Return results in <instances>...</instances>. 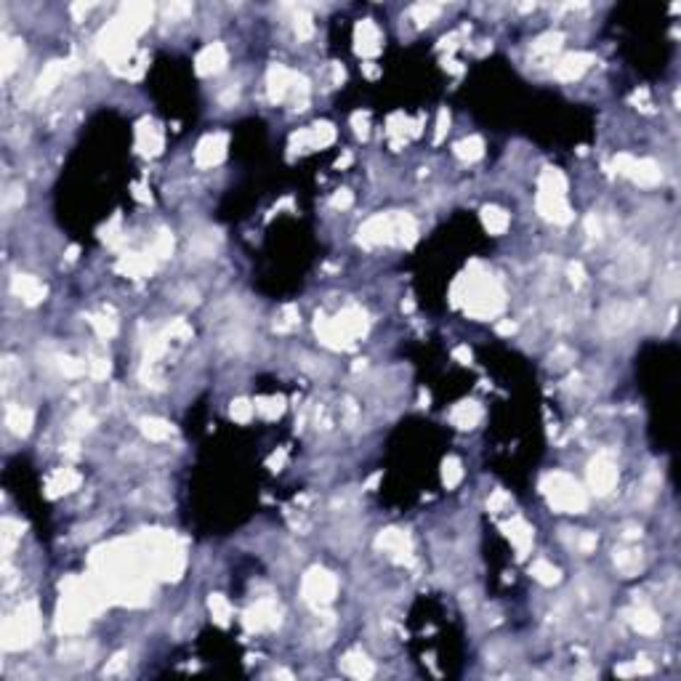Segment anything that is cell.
Masks as SVG:
<instances>
[{"label": "cell", "mask_w": 681, "mask_h": 681, "mask_svg": "<svg viewBox=\"0 0 681 681\" xmlns=\"http://www.w3.org/2000/svg\"><path fill=\"white\" fill-rule=\"evenodd\" d=\"M11 290H14L24 303H41V301L45 299V288H43L35 277H30V274H17L14 282H11Z\"/></svg>", "instance_id": "cell-17"}, {"label": "cell", "mask_w": 681, "mask_h": 681, "mask_svg": "<svg viewBox=\"0 0 681 681\" xmlns=\"http://www.w3.org/2000/svg\"><path fill=\"white\" fill-rule=\"evenodd\" d=\"M570 280L575 282V285H581L583 282V266L581 263H570Z\"/></svg>", "instance_id": "cell-55"}, {"label": "cell", "mask_w": 681, "mask_h": 681, "mask_svg": "<svg viewBox=\"0 0 681 681\" xmlns=\"http://www.w3.org/2000/svg\"><path fill=\"white\" fill-rule=\"evenodd\" d=\"M545 495L554 508L559 511H567V514H581L585 511L588 506V498H585V490H583L578 482L572 479L570 474H561V471H554L548 479H545Z\"/></svg>", "instance_id": "cell-1"}, {"label": "cell", "mask_w": 681, "mask_h": 681, "mask_svg": "<svg viewBox=\"0 0 681 681\" xmlns=\"http://www.w3.org/2000/svg\"><path fill=\"white\" fill-rule=\"evenodd\" d=\"M21 56H24V43L17 38H6L3 41V78H8L19 67Z\"/></svg>", "instance_id": "cell-24"}, {"label": "cell", "mask_w": 681, "mask_h": 681, "mask_svg": "<svg viewBox=\"0 0 681 681\" xmlns=\"http://www.w3.org/2000/svg\"><path fill=\"white\" fill-rule=\"evenodd\" d=\"M641 306L639 303H631V301H615L609 306H604L599 314V325L607 336H618L625 333L628 327H634L639 320Z\"/></svg>", "instance_id": "cell-3"}, {"label": "cell", "mask_w": 681, "mask_h": 681, "mask_svg": "<svg viewBox=\"0 0 681 681\" xmlns=\"http://www.w3.org/2000/svg\"><path fill=\"white\" fill-rule=\"evenodd\" d=\"M266 85H269V96H272V101H285L290 96L293 72H288L282 64H272L269 72H266Z\"/></svg>", "instance_id": "cell-13"}, {"label": "cell", "mask_w": 681, "mask_h": 681, "mask_svg": "<svg viewBox=\"0 0 681 681\" xmlns=\"http://www.w3.org/2000/svg\"><path fill=\"white\" fill-rule=\"evenodd\" d=\"M245 623H248V628H256V631L274 628V625H280V607L272 599L256 601V607L248 609V620Z\"/></svg>", "instance_id": "cell-8"}, {"label": "cell", "mask_w": 681, "mask_h": 681, "mask_svg": "<svg viewBox=\"0 0 681 681\" xmlns=\"http://www.w3.org/2000/svg\"><path fill=\"white\" fill-rule=\"evenodd\" d=\"M91 325L96 327V333H99L101 338H112V336H115V330H118L115 320H109V317H104V314H96V317H91Z\"/></svg>", "instance_id": "cell-42"}, {"label": "cell", "mask_w": 681, "mask_h": 681, "mask_svg": "<svg viewBox=\"0 0 681 681\" xmlns=\"http://www.w3.org/2000/svg\"><path fill=\"white\" fill-rule=\"evenodd\" d=\"M293 27H296V35L299 38H312L314 35V24H312V17H309V11H303V8H299L296 11V17H293Z\"/></svg>", "instance_id": "cell-39"}, {"label": "cell", "mask_w": 681, "mask_h": 681, "mask_svg": "<svg viewBox=\"0 0 681 681\" xmlns=\"http://www.w3.org/2000/svg\"><path fill=\"white\" fill-rule=\"evenodd\" d=\"M303 596L306 601H312V604H327V601L336 596V588H338V583L336 578L327 572V570H320V567H314V570H309L306 572V578H303Z\"/></svg>", "instance_id": "cell-4"}, {"label": "cell", "mask_w": 681, "mask_h": 681, "mask_svg": "<svg viewBox=\"0 0 681 681\" xmlns=\"http://www.w3.org/2000/svg\"><path fill=\"white\" fill-rule=\"evenodd\" d=\"M253 404H256V413H259L261 418H266V421L280 418L282 410H285V400L282 397H261Z\"/></svg>", "instance_id": "cell-31"}, {"label": "cell", "mask_w": 681, "mask_h": 681, "mask_svg": "<svg viewBox=\"0 0 681 681\" xmlns=\"http://www.w3.org/2000/svg\"><path fill=\"white\" fill-rule=\"evenodd\" d=\"M442 479H444L447 487H455L463 479V466L458 458H447L444 461V466H442Z\"/></svg>", "instance_id": "cell-37"}, {"label": "cell", "mask_w": 681, "mask_h": 681, "mask_svg": "<svg viewBox=\"0 0 681 681\" xmlns=\"http://www.w3.org/2000/svg\"><path fill=\"white\" fill-rule=\"evenodd\" d=\"M21 538V524L14 519H6L3 521V551H6V556L11 554V548H14V543Z\"/></svg>", "instance_id": "cell-36"}, {"label": "cell", "mask_w": 681, "mask_h": 681, "mask_svg": "<svg viewBox=\"0 0 681 681\" xmlns=\"http://www.w3.org/2000/svg\"><path fill=\"white\" fill-rule=\"evenodd\" d=\"M479 418H482V407L477 404V402H461V404H455L453 410H450V421L455 423L458 429H474L477 423H479Z\"/></svg>", "instance_id": "cell-23"}, {"label": "cell", "mask_w": 681, "mask_h": 681, "mask_svg": "<svg viewBox=\"0 0 681 681\" xmlns=\"http://www.w3.org/2000/svg\"><path fill=\"white\" fill-rule=\"evenodd\" d=\"M561 43H564V38H561L559 32H545V35H541L538 41L532 43V54H535V56H543V59H548V56H554V54L559 51Z\"/></svg>", "instance_id": "cell-29"}, {"label": "cell", "mask_w": 681, "mask_h": 681, "mask_svg": "<svg viewBox=\"0 0 681 681\" xmlns=\"http://www.w3.org/2000/svg\"><path fill=\"white\" fill-rule=\"evenodd\" d=\"M360 242L365 245H381V242H397L394 240V216H373L365 221L360 229Z\"/></svg>", "instance_id": "cell-7"}, {"label": "cell", "mask_w": 681, "mask_h": 681, "mask_svg": "<svg viewBox=\"0 0 681 681\" xmlns=\"http://www.w3.org/2000/svg\"><path fill=\"white\" fill-rule=\"evenodd\" d=\"M532 578L538 583H543V585H554V583L559 581V570L551 564V561H545V559H538L535 564H532Z\"/></svg>", "instance_id": "cell-33"}, {"label": "cell", "mask_w": 681, "mask_h": 681, "mask_svg": "<svg viewBox=\"0 0 681 681\" xmlns=\"http://www.w3.org/2000/svg\"><path fill=\"white\" fill-rule=\"evenodd\" d=\"M506 535L514 541L519 556H527V551H530V545H532V527H530L524 519H519V517H514V519L506 524Z\"/></svg>", "instance_id": "cell-21"}, {"label": "cell", "mask_w": 681, "mask_h": 681, "mask_svg": "<svg viewBox=\"0 0 681 681\" xmlns=\"http://www.w3.org/2000/svg\"><path fill=\"white\" fill-rule=\"evenodd\" d=\"M455 357L463 360V365H468V362H471V352H468L466 346H461V349H455Z\"/></svg>", "instance_id": "cell-57"}, {"label": "cell", "mask_w": 681, "mask_h": 681, "mask_svg": "<svg viewBox=\"0 0 681 681\" xmlns=\"http://www.w3.org/2000/svg\"><path fill=\"white\" fill-rule=\"evenodd\" d=\"M330 205H333V208H340V210H346V208L352 205V192H349V189H338V192L333 195Z\"/></svg>", "instance_id": "cell-49"}, {"label": "cell", "mask_w": 681, "mask_h": 681, "mask_svg": "<svg viewBox=\"0 0 681 681\" xmlns=\"http://www.w3.org/2000/svg\"><path fill=\"white\" fill-rule=\"evenodd\" d=\"M299 325V312H296V306H285L280 312V320L274 322V327L280 330V333H288V330H293Z\"/></svg>", "instance_id": "cell-41"}, {"label": "cell", "mask_w": 681, "mask_h": 681, "mask_svg": "<svg viewBox=\"0 0 681 681\" xmlns=\"http://www.w3.org/2000/svg\"><path fill=\"white\" fill-rule=\"evenodd\" d=\"M612 561H615V570L620 572L623 578H634L644 570V554H641L639 545H620L615 548L612 554Z\"/></svg>", "instance_id": "cell-10"}, {"label": "cell", "mask_w": 681, "mask_h": 681, "mask_svg": "<svg viewBox=\"0 0 681 681\" xmlns=\"http://www.w3.org/2000/svg\"><path fill=\"white\" fill-rule=\"evenodd\" d=\"M64 78V64L61 61H51L45 69H43V75L38 78V85H35V94L43 96V94H48V91H54V85Z\"/></svg>", "instance_id": "cell-25"}, {"label": "cell", "mask_w": 681, "mask_h": 681, "mask_svg": "<svg viewBox=\"0 0 681 681\" xmlns=\"http://www.w3.org/2000/svg\"><path fill=\"white\" fill-rule=\"evenodd\" d=\"M376 545L381 548L383 554H389L394 561H407L410 554H413V543L407 538V532H402V530H383Z\"/></svg>", "instance_id": "cell-6"}, {"label": "cell", "mask_w": 681, "mask_h": 681, "mask_svg": "<svg viewBox=\"0 0 681 681\" xmlns=\"http://www.w3.org/2000/svg\"><path fill=\"white\" fill-rule=\"evenodd\" d=\"M139 147L147 152V155H158L162 147V136L160 131H158V125H152V122H144L139 131Z\"/></svg>", "instance_id": "cell-26"}, {"label": "cell", "mask_w": 681, "mask_h": 681, "mask_svg": "<svg viewBox=\"0 0 681 681\" xmlns=\"http://www.w3.org/2000/svg\"><path fill=\"white\" fill-rule=\"evenodd\" d=\"M171 248H173L171 235H168V232H160L158 240H155V245H152V253H155V259H168V256H171Z\"/></svg>", "instance_id": "cell-43"}, {"label": "cell", "mask_w": 681, "mask_h": 681, "mask_svg": "<svg viewBox=\"0 0 681 681\" xmlns=\"http://www.w3.org/2000/svg\"><path fill=\"white\" fill-rule=\"evenodd\" d=\"M224 155H226V136L224 133H213V136H205L200 141L195 160H197L200 168H213V165H219L224 160Z\"/></svg>", "instance_id": "cell-9"}, {"label": "cell", "mask_w": 681, "mask_h": 681, "mask_svg": "<svg viewBox=\"0 0 681 681\" xmlns=\"http://www.w3.org/2000/svg\"><path fill=\"white\" fill-rule=\"evenodd\" d=\"M141 431L152 442H165L171 440V434H173L171 423H165L162 418H141Z\"/></svg>", "instance_id": "cell-28"}, {"label": "cell", "mask_w": 681, "mask_h": 681, "mask_svg": "<svg viewBox=\"0 0 681 681\" xmlns=\"http://www.w3.org/2000/svg\"><path fill=\"white\" fill-rule=\"evenodd\" d=\"M6 426H8L11 434L27 437L30 429H32V413L27 407H19V404H8V410H6Z\"/></svg>", "instance_id": "cell-22"}, {"label": "cell", "mask_w": 681, "mask_h": 681, "mask_svg": "<svg viewBox=\"0 0 681 681\" xmlns=\"http://www.w3.org/2000/svg\"><path fill=\"white\" fill-rule=\"evenodd\" d=\"M447 125H450V115H447V109H442V112H440V120H437V133H434V141H437V144L444 139V133H447Z\"/></svg>", "instance_id": "cell-51"}, {"label": "cell", "mask_w": 681, "mask_h": 681, "mask_svg": "<svg viewBox=\"0 0 681 681\" xmlns=\"http://www.w3.org/2000/svg\"><path fill=\"white\" fill-rule=\"evenodd\" d=\"M189 11H192V6H186V3H173V6H165V17H168V19L186 17Z\"/></svg>", "instance_id": "cell-47"}, {"label": "cell", "mask_w": 681, "mask_h": 681, "mask_svg": "<svg viewBox=\"0 0 681 681\" xmlns=\"http://www.w3.org/2000/svg\"><path fill=\"white\" fill-rule=\"evenodd\" d=\"M625 618H628V623H631L639 634L652 636V634H658V631H660V618H658V612H655V609H649L647 604L631 607V609L625 612Z\"/></svg>", "instance_id": "cell-14"}, {"label": "cell", "mask_w": 681, "mask_h": 681, "mask_svg": "<svg viewBox=\"0 0 681 681\" xmlns=\"http://www.w3.org/2000/svg\"><path fill=\"white\" fill-rule=\"evenodd\" d=\"M618 484V468L609 455H599L588 466V487L596 495H609L612 487Z\"/></svg>", "instance_id": "cell-5"}, {"label": "cell", "mask_w": 681, "mask_h": 681, "mask_svg": "<svg viewBox=\"0 0 681 681\" xmlns=\"http://www.w3.org/2000/svg\"><path fill=\"white\" fill-rule=\"evenodd\" d=\"M122 662H125V655L120 652V655H115V658H112V662H109V665L104 668V673H118V671L122 668Z\"/></svg>", "instance_id": "cell-53"}, {"label": "cell", "mask_w": 681, "mask_h": 681, "mask_svg": "<svg viewBox=\"0 0 681 681\" xmlns=\"http://www.w3.org/2000/svg\"><path fill=\"white\" fill-rule=\"evenodd\" d=\"M511 506V498L503 493V490H495L493 495H490V501H487V508L490 511H506Z\"/></svg>", "instance_id": "cell-45"}, {"label": "cell", "mask_w": 681, "mask_h": 681, "mask_svg": "<svg viewBox=\"0 0 681 681\" xmlns=\"http://www.w3.org/2000/svg\"><path fill=\"white\" fill-rule=\"evenodd\" d=\"M208 607H210V615L216 618V623H221V625L229 623V618H232V607H229V601L224 599L221 594H213L210 601H208Z\"/></svg>", "instance_id": "cell-35"}, {"label": "cell", "mask_w": 681, "mask_h": 681, "mask_svg": "<svg viewBox=\"0 0 681 681\" xmlns=\"http://www.w3.org/2000/svg\"><path fill=\"white\" fill-rule=\"evenodd\" d=\"M88 365V373L96 378V381H104L107 376H109V360H104V357H94L91 362H85Z\"/></svg>", "instance_id": "cell-44"}, {"label": "cell", "mask_w": 681, "mask_h": 681, "mask_svg": "<svg viewBox=\"0 0 681 681\" xmlns=\"http://www.w3.org/2000/svg\"><path fill=\"white\" fill-rule=\"evenodd\" d=\"M336 325L343 330V336H346L349 340L357 338V336H362V333H365V327H367V322H365V312L357 309V306L343 309L338 317H336Z\"/></svg>", "instance_id": "cell-19"}, {"label": "cell", "mask_w": 681, "mask_h": 681, "mask_svg": "<svg viewBox=\"0 0 681 681\" xmlns=\"http://www.w3.org/2000/svg\"><path fill=\"white\" fill-rule=\"evenodd\" d=\"M38 609L32 604H24L17 609L14 618L3 623V647L6 649H21L27 644H32L35 636H38Z\"/></svg>", "instance_id": "cell-2"}, {"label": "cell", "mask_w": 681, "mask_h": 681, "mask_svg": "<svg viewBox=\"0 0 681 681\" xmlns=\"http://www.w3.org/2000/svg\"><path fill=\"white\" fill-rule=\"evenodd\" d=\"M639 535H641V527H636V524H625L623 527V538L625 541H636Z\"/></svg>", "instance_id": "cell-54"}, {"label": "cell", "mask_w": 681, "mask_h": 681, "mask_svg": "<svg viewBox=\"0 0 681 681\" xmlns=\"http://www.w3.org/2000/svg\"><path fill=\"white\" fill-rule=\"evenodd\" d=\"M48 495L51 498H56V495H64V493H72V490H78L80 487V474L78 471H72V468H59V471H54L51 477H48Z\"/></svg>", "instance_id": "cell-18"}, {"label": "cell", "mask_w": 681, "mask_h": 681, "mask_svg": "<svg viewBox=\"0 0 681 681\" xmlns=\"http://www.w3.org/2000/svg\"><path fill=\"white\" fill-rule=\"evenodd\" d=\"M572 360H575V354H572L570 349L559 346V349H556V354H551V367H567Z\"/></svg>", "instance_id": "cell-46"}, {"label": "cell", "mask_w": 681, "mask_h": 681, "mask_svg": "<svg viewBox=\"0 0 681 681\" xmlns=\"http://www.w3.org/2000/svg\"><path fill=\"white\" fill-rule=\"evenodd\" d=\"M585 229H588V235H591V237H596V240L604 235V226H601V221L596 219V213H591V216L585 219Z\"/></svg>", "instance_id": "cell-50"}, {"label": "cell", "mask_w": 681, "mask_h": 681, "mask_svg": "<svg viewBox=\"0 0 681 681\" xmlns=\"http://www.w3.org/2000/svg\"><path fill=\"white\" fill-rule=\"evenodd\" d=\"M625 176H631L639 186H658L662 181V171L660 165L652 160H631Z\"/></svg>", "instance_id": "cell-15"}, {"label": "cell", "mask_w": 681, "mask_h": 681, "mask_svg": "<svg viewBox=\"0 0 681 681\" xmlns=\"http://www.w3.org/2000/svg\"><path fill=\"white\" fill-rule=\"evenodd\" d=\"M591 61H594L591 54H567V56H561L556 61L554 72H556L559 80H578V78H583V72L591 67Z\"/></svg>", "instance_id": "cell-12"}, {"label": "cell", "mask_w": 681, "mask_h": 681, "mask_svg": "<svg viewBox=\"0 0 681 681\" xmlns=\"http://www.w3.org/2000/svg\"><path fill=\"white\" fill-rule=\"evenodd\" d=\"M226 67V48L221 43H210L197 54V75H219Z\"/></svg>", "instance_id": "cell-11"}, {"label": "cell", "mask_w": 681, "mask_h": 681, "mask_svg": "<svg viewBox=\"0 0 681 681\" xmlns=\"http://www.w3.org/2000/svg\"><path fill=\"white\" fill-rule=\"evenodd\" d=\"M482 221H484L487 232H493V235H503L508 229V213L501 210V208H495V205H490V208L482 210Z\"/></svg>", "instance_id": "cell-27"}, {"label": "cell", "mask_w": 681, "mask_h": 681, "mask_svg": "<svg viewBox=\"0 0 681 681\" xmlns=\"http://www.w3.org/2000/svg\"><path fill=\"white\" fill-rule=\"evenodd\" d=\"M440 14V6H434V3H415L413 8H410V17L418 21V24H431V19Z\"/></svg>", "instance_id": "cell-38"}, {"label": "cell", "mask_w": 681, "mask_h": 681, "mask_svg": "<svg viewBox=\"0 0 681 681\" xmlns=\"http://www.w3.org/2000/svg\"><path fill=\"white\" fill-rule=\"evenodd\" d=\"M455 155L466 162L479 160L482 155H484V144H482L479 136H468V139H463L455 144Z\"/></svg>", "instance_id": "cell-30"}, {"label": "cell", "mask_w": 681, "mask_h": 681, "mask_svg": "<svg viewBox=\"0 0 681 681\" xmlns=\"http://www.w3.org/2000/svg\"><path fill=\"white\" fill-rule=\"evenodd\" d=\"M514 330H517V325L511 320H503L501 325H498V333H501V336H508V333H514Z\"/></svg>", "instance_id": "cell-56"}, {"label": "cell", "mask_w": 681, "mask_h": 681, "mask_svg": "<svg viewBox=\"0 0 681 681\" xmlns=\"http://www.w3.org/2000/svg\"><path fill=\"white\" fill-rule=\"evenodd\" d=\"M336 139V128L330 125V122H314L312 128H309V141H312V147H327V144H333Z\"/></svg>", "instance_id": "cell-32"}, {"label": "cell", "mask_w": 681, "mask_h": 681, "mask_svg": "<svg viewBox=\"0 0 681 681\" xmlns=\"http://www.w3.org/2000/svg\"><path fill=\"white\" fill-rule=\"evenodd\" d=\"M570 548L572 551H578V554H591L594 548H596V535L594 532H588V530H575V535L570 538Z\"/></svg>", "instance_id": "cell-34"}, {"label": "cell", "mask_w": 681, "mask_h": 681, "mask_svg": "<svg viewBox=\"0 0 681 681\" xmlns=\"http://www.w3.org/2000/svg\"><path fill=\"white\" fill-rule=\"evenodd\" d=\"M381 51V35H378V27L370 19H365L357 24V54L362 56H376Z\"/></svg>", "instance_id": "cell-16"}, {"label": "cell", "mask_w": 681, "mask_h": 681, "mask_svg": "<svg viewBox=\"0 0 681 681\" xmlns=\"http://www.w3.org/2000/svg\"><path fill=\"white\" fill-rule=\"evenodd\" d=\"M340 671L343 673H349V676H354V679H370L373 673H376V668H373V662L367 660L362 652H346L343 658H340Z\"/></svg>", "instance_id": "cell-20"}, {"label": "cell", "mask_w": 681, "mask_h": 681, "mask_svg": "<svg viewBox=\"0 0 681 681\" xmlns=\"http://www.w3.org/2000/svg\"><path fill=\"white\" fill-rule=\"evenodd\" d=\"M352 122H354V133H357L360 139H365V136H367V115L357 112V115L352 118Z\"/></svg>", "instance_id": "cell-52"}, {"label": "cell", "mask_w": 681, "mask_h": 681, "mask_svg": "<svg viewBox=\"0 0 681 681\" xmlns=\"http://www.w3.org/2000/svg\"><path fill=\"white\" fill-rule=\"evenodd\" d=\"M21 200H24L21 186H11V189L6 192V197H3V205H6V208H14V205H21Z\"/></svg>", "instance_id": "cell-48"}, {"label": "cell", "mask_w": 681, "mask_h": 681, "mask_svg": "<svg viewBox=\"0 0 681 681\" xmlns=\"http://www.w3.org/2000/svg\"><path fill=\"white\" fill-rule=\"evenodd\" d=\"M256 415V404L248 400H235L232 402V418L237 423H248Z\"/></svg>", "instance_id": "cell-40"}]
</instances>
